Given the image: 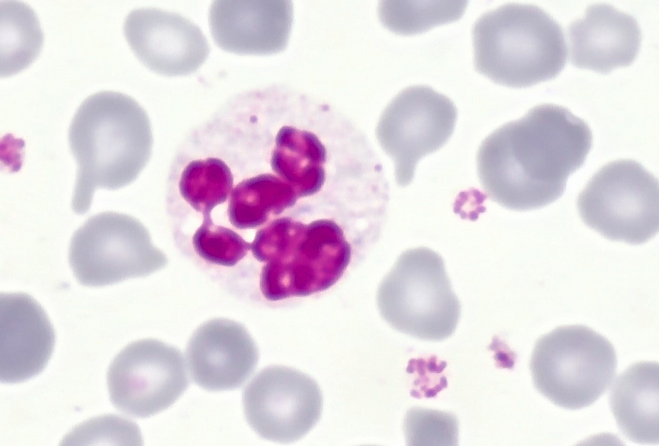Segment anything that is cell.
<instances>
[{"mask_svg":"<svg viewBox=\"0 0 659 446\" xmlns=\"http://www.w3.org/2000/svg\"><path fill=\"white\" fill-rule=\"evenodd\" d=\"M592 145L584 120L562 106L538 105L481 142L476 154L479 182L487 196L506 208H540L563 194Z\"/></svg>","mask_w":659,"mask_h":446,"instance_id":"cell-1","label":"cell"},{"mask_svg":"<svg viewBox=\"0 0 659 446\" xmlns=\"http://www.w3.org/2000/svg\"><path fill=\"white\" fill-rule=\"evenodd\" d=\"M68 141L77 163L72 208L82 215L97 189L116 190L138 178L151 158L153 138L148 116L134 99L102 91L80 105Z\"/></svg>","mask_w":659,"mask_h":446,"instance_id":"cell-2","label":"cell"},{"mask_svg":"<svg viewBox=\"0 0 659 446\" xmlns=\"http://www.w3.org/2000/svg\"><path fill=\"white\" fill-rule=\"evenodd\" d=\"M374 237L359 223L339 217L287 216L264 228L251 253L262 267L259 287L271 301L303 297L332 286L354 249Z\"/></svg>","mask_w":659,"mask_h":446,"instance_id":"cell-3","label":"cell"},{"mask_svg":"<svg viewBox=\"0 0 659 446\" xmlns=\"http://www.w3.org/2000/svg\"><path fill=\"white\" fill-rule=\"evenodd\" d=\"M472 33L476 70L498 84L530 87L554 79L566 63L561 26L535 5L511 3L487 11Z\"/></svg>","mask_w":659,"mask_h":446,"instance_id":"cell-4","label":"cell"},{"mask_svg":"<svg viewBox=\"0 0 659 446\" xmlns=\"http://www.w3.org/2000/svg\"><path fill=\"white\" fill-rule=\"evenodd\" d=\"M376 301L381 317L393 329L427 341L451 336L461 315L443 259L425 247L398 257L378 288Z\"/></svg>","mask_w":659,"mask_h":446,"instance_id":"cell-5","label":"cell"},{"mask_svg":"<svg viewBox=\"0 0 659 446\" xmlns=\"http://www.w3.org/2000/svg\"><path fill=\"white\" fill-rule=\"evenodd\" d=\"M616 367L612 344L582 325L561 326L541 336L530 362L537 391L569 410L581 409L599 399L611 384Z\"/></svg>","mask_w":659,"mask_h":446,"instance_id":"cell-6","label":"cell"},{"mask_svg":"<svg viewBox=\"0 0 659 446\" xmlns=\"http://www.w3.org/2000/svg\"><path fill=\"white\" fill-rule=\"evenodd\" d=\"M577 207L583 222L604 238L644 243L658 232V179L635 160L611 162L589 179Z\"/></svg>","mask_w":659,"mask_h":446,"instance_id":"cell-7","label":"cell"},{"mask_svg":"<svg viewBox=\"0 0 659 446\" xmlns=\"http://www.w3.org/2000/svg\"><path fill=\"white\" fill-rule=\"evenodd\" d=\"M69 262L80 284L99 287L148 276L168 259L137 218L107 211L89 218L74 233Z\"/></svg>","mask_w":659,"mask_h":446,"instance_id":"cell-8","label":"cell"},{"mask_svg":"<svg viewBox=\"0 0 659 446\" xmlns=\"http://www.w3.org/2000/svg\"><path fill=\"white\" fill-rule=\"evenodd\" d=\"M457 110L446 96L430 87L404 89L381 115L376 135L395 165L398 185H408L418 161L438 150L451 137Z\"/></svg>","mask_w":659,"mask_h":446,"instance_id":"cell-9","label":"cell"},{"mask_svg":"<svg viewBox=\"0 0 659 446\" xmlns=\"http://www.w3.org/2000/svg\"><path fill=\"white\" fill-rule=\"evenodd\" d=\"M188 385L182 352L156 339L129 344L114 357L107 372L111 403L134 418H147L165 410Z\"/></svg>","mask_w":659,"mask_h":446,"instance_id":"cell-10","label":"cell"},{"mask_svg":"<svg viewBox=\"0 0 659 446\" xmlns=\"http://www.w3.org/2000/svg\"><path fill=\"white\" fill-rule=\"evenodd\" d=\"M251 428L262 438L281 443L304 437L320 420L322 395L307 374L284 366L259 372L243 391Z\"/></svg>","mask_w":659,"mask_h":446,"instance_id":"cell-11","label":"cell"},{"mask_svg":"<svg viewBox=\"0 0 659 446\" xmlns=\"http://www.w3.org/2000/svg\"><path fill=\"white\" fill-rule=\"evenodd\" d=\"M123 30L139 61L159 74H192L209 54L201 29L176 13L156 8L134 9L127 15Z\"/></svg>","mask_w":659,"mask_h":446,"instance_id":"cell-12","label":"cell"},{"mask_svg":"<svg viewBox=\"0 0 659 446\" xmlns=\"http://www.w3.org/2000/svg\"><path fill=\"white\" fill-rule=\"evenodd\" d=\"M293 21L291 1H214L209 25L216 45L237 55H269L286 48Z\"/></svg>","mask_w":659,"mask_h":446,"instance_id":"cell-13","label":"cell"},{"mask_svg":"<svg viewBox=\"0 0 659 446\" xmlns=\"http://www.w3.org/2000/svg\"><path fill=\"white\" fill-rule=\"evenodd\" d=\"M192 380L210 391L239 388L254 372L258 350L241 323L214 318L192 334L186 348Z\"/></svg>","mask_w":659,"mask_h":446,"instance_id":"cell-14","label":"cell"},{"mask_svg":"<svg viewBox=\"0 0 659 446\" xmlns=\"http://www.w3.org/2000/svg\"><path fill=\"white\" fill-rule=\"evenodd\" d=\"M55 331L46 313L30 295H0V380L15 384L40 374L54 349Z\"/></svg>","mask_w":659,"mask_h":446,"instance_id":"cell-15","label":"cell"},{"mask_svg":"<svg viewBox=\"0 0 659 446\" xmlns=\"http://www.w3.org/2000/svg\"><path fill=\"white\" fill-rule=\"evenodd\" d=\"M567 38L573 65L605 74L634 61L641 31L632 16L611 5L596 4L570 25Z\"/></svg>","mask_w":659,"mask_h":446,"instance_id":"cell-16","label":"cell"},{"mask_svg":"<svg viewBox=\"0 0 659 446\" xmlns=\"http://www.w3.org/2000/svg\"><path fill=\"white\" fill-rule=\"evenodd\" d=\"M659 367L640 362L616 378L610 393V408L622 433L633 442H659Z\"/></svg>","mask_w":659,"mask_h":446,"instance_id":"cell-17","label":"cell"},{"mask_svg":"<svg viewBox=\"0 0 659 446\" xmlns=\"http://www.w3.org/2000/svg\"><path fill=\"white\" fill-rule=\"evenodd\" d=\"M0 54L1 77L28 67L39 55L43 33L32 8L16 1L0 3Z\"/></svg>","mask_w":659,"mask_h":446,"instance_id":"cell-18","label":"cell"},{"mask_svg":"<svg viewBox=\"0 0 659 446\" xmlns=\"http://www.w3.org/2000/svg\"><path fill=\"white\" fill-rule=\"evenodd\" d=\"M467 1H381L378 16L383 26L401 35H413L458 20Z\"/></svg>","mask_w":659,"mask_h":446,"instance_id":"cell-19","label":"cell"},{"mask_svg":"<svg viewBox=\"0 0 659 446\" xmlns=\"http://www.w3.org/2000/svg\"><path fill=\"white\" fill-rule=\"evenodd\" d=\"M190 243L200 258L223 267L235 266L250 252V244L238 233L211 223L198 225Z\"/></svg>","mask_w":659,"mask_h":446,"instance_id":"cell-20","label":"cell"},{"mask_svg":"<svg viewBox=\"0 0 659 446\" xmlns=\"http://www.w3.org/2000/svg\"><path fill=\"white\" fill-rule=\"evenodd\" d=\"M405 432L408 439H418V441L420 440V445H451L449 440L457 437V420L452 416L447 413L418 408L408 413L405 421Z\"/></svg>","mask_w":659,"mask_h":446,"instance_id":"cell-21","label":"cell"}]
</instances>
